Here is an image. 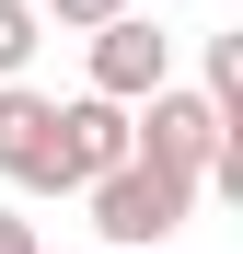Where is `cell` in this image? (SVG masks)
<instances>
[{
	"mask_svg": "<svg viewBox=\"0 0 243 254\" xmlns=\"http://www.w3.org/2000/svg\"><path fill=\"white\" fill-rule=\"evenodd\" d=\"M81 208H93V231H104V243H128V254H139V243H174V231H185V208H197V185L128 150V162H116L104 185H81Z\"/></svg>",
	"mask_w": 243,
	"mask_h": 254,
	"instance_id": "6da1fadb",
	"label": "cell"
},
{
	"mask_svg": "<svg viewBox=\"0 0 243 254\" xmlns=\"http://www.w3.org/2000/svg\"><path fill=\"white\" fill-rule=\"evenodd\" d=\"M128 127H139V162H162V174H185V185H209V162H220V139H232V116H220L209 93H185V81H162Z\"/></svg>",
	"mask_w": 243,
	"mask_h": 254,
	"instance_id": "7a4b0ae2",
	"label": "cell"
},
{
	"mask_svg": "<svg viewBox=\"0 0 243 254\" xmlns=\"http://www.w3.org/2000/svg\"><path fill=\"white\" fill-rule=\"evenodd\" d=\"M0 185L70 196L58 185V93H35V81H0Z\"/></svg>",
	"mask_w": 243,
	"mask_h": 254,
	"instance_id": "3957f363",
	"label": "cell"
},
{
	"mask_svg": "<svg viewBox=\"0 0 243 254\" xmlns=\"http://www.w3.org/2000/svg\"><path fill=\"white\" fill-rule=\"evenodd\" d=\"M162 81H174V35H162L151 12H116V23L93 35V93H104V104H128V116H139V104L162 93Z\"/></svg>",
	"mask_w": 243,
	"mask_h": 254,
	"instance_id": "277c9868",
	"label": "cell"
},
{
	"mask_svg": "<svg viewBox=\"0 0 243 254\" xmlns=\"http://www.w3.org/2000/svg\"><path fill=\"white\" fill-rule=\"evenodd\" d=\"M128 150H139L128 104H104V93H70V104H58V185H70V196H81V185H104Z\"/></svg>",
	"mask_w": 243,
	"mask_h": 254,
	"instance_id": "5b68a950",
	"label": "cell"
},
{
	"mask_svg": "<svg viewBox=\"0 0 243 254\" xmlns=\"http://www.w3.org/2000/svg\"><path fill=\"white\" fill-rule=\"evenodd\" d=\"M197 93H209V104L243 127V35H209V81H197Z\"/></svg>",
	"mask_w": 243,
	"mask_h": 254,
	"instance_id": "8992f818",
	"label": "cell"
},
{
	"mask_svg": "<svg viewBox=\"0 0 243 254\" xmlns=\"http://www.w3.org/2000/svg\"><path fill=\"white\" fill-rule=\"evenodd\" d=\"M47 47V23H35V0H0V81H23V58Z\"/></svg>",
	"mask_w": 243,
	"mask_h": 254,
	"instance_id": "52a82bcc",
	"label": "cell"
},
{
	"mask_svg": "<svg viewBox=\"0 0 243 254\" xmlns=\"http://www.w3.org/2000/svg\"><path fill=\"white\" fill-rule=\"evenodd\" d=\"M128 0H35V23H70V35H104Z\"/></svg>",
	"mask_w": 243,
	"mask_h": 254,
	"instance_id": "ba28073f",
	"label": "cell"
},
{
	"mask_svg": "<svg viewBox=\"0 0 243 254\" xmlns=\"http://www.w3.org/2000/svg\"><path fill=\"white\" fill-rule=\"evenodd\" d=\"M0 254H47V243H35V220H23V208H0Z\"/></svg>",
	"mask_w": 243,
	"mask_h": 254,
	"instance_id": "9c48e42d",
	"label": "cell"
}]
</instances>
